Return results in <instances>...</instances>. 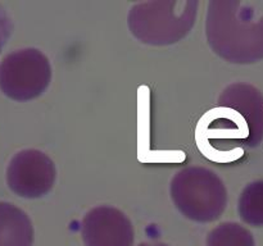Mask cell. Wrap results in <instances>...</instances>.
I'll list each match as a JSON object with an SVG mask.
<instances>
[{
  "label": "cell",
  "instance_id": "6da1fadb",
  "mask_svg": "<svg viewBox=\"0 0 263 246\" xmlns=\"http://www.w3.org/2000/svg\"><path fill=\"white\" fill-rule=\"evenodd\" d=\"M51 78L48 58L37 49L27 48L8 54L0 63V90L15 101L40 96Z\"/></svg>",
  "mask_w": 263,
  "mask_h": 246
},
{
  "label": "cell",
  "instance_id": "7a4b0ae2",
  "mask_svg": "<svg viewBox=\"0 0 263 246\" xmlns=\"http://www.w3.org/2000/svg\"><path fill=\"white\" fill-rule=\"evenodd\" d=\"M171 189L197 194L175 204L177 209L190 219L200 222L217 219L226 209V187L220 177L207 168L190 167L182 169L172 178Z\"/></svg>",
  "mask_w": 263,
  "mask_h": 246
},
{
  "label": "cell",
  "instance_id": "3957f363",
  "mask_svg": "<svg viewBox=\"0 0 263 246\" xmlns=\"http://www.w3.org/2000/svg\"><path fill=\"white\" fill-rule=\"evenodd\" d=\"M55 181L53 160L43 151L27 149L15 154L7 169L8 187L15 195L36 199L48 194Z\"/></svg>",
  "mask_w": 263,
  "mask_h": 246
},
{
  "label": "cell",
  "instance_id": "277c9868",
  "mask_svg": "<svg viewBox=\"0 0 263 246\" xmlns=\"http://www.w3.org/2000/svg\"><path fill=\"white\" fill-rule=\"evenodd\" d=\"M226 107H216L213 109L208 110L204 113L205 117L210 119V122L216 123L215 127L205 125L202 119L198 120L194 130V140L198 150L200 151L203 156L213 163L218 164H229L239 160L243 158L244 149L238 146L231 150H220L210 144L212 138L222 140V138H229V140H247L251 136V127L248 123H231V125H222L226 114Z\"/></svg>",
  "mask_w": 263,
  "mask_h": 246
},
{
  "label": "cell",
  "instance_id": "5b68a950",
  "mask_svg": "<svg viewBox=\"0 0 263 246\" xmlns=\"http://www.w3.org/2000/svg\"><path fill=\"white\" fill-rule=\"evenodd\" d=\"M138 113V160L143 164H180L186 160L184 150H157L152 148V91L140 85L136 95Z\"/></svg>",
  "mask_w": 263,
  "mask_h": 246
},
{
  "label": "cell",
  "instance_id": "8992f818",
  "mask_svg": "<svg viewBox=\"0 0 263 246\" xmlns=\"http://www.w3.org/2000/svg\"><path fill=\"white\" fill-rule=\"evenodd\" d=\"M31 220L12 202L0 201V246H21L31 240Z\"/></svg>",
  "mask_w": 263,
  "mask_h": 246
},
{
  "label": "cell",
  "instance_id": "52a82bcc",
  "mask_svg": "<svg viewBox=\"0 0 263 246\" xmlns=\"http://www.w3.org/2000/svg\"><path fill=\"white\" fill-rule=\"evenodd\" d=\"M13 25L12 19L8 15L5 8L0 4V53H2L3 48L7 44L8 38L10 37V33H12Z\"/></svg>",
  "mask_w": 263,
  "mask_h": 246
}]
</instances>
